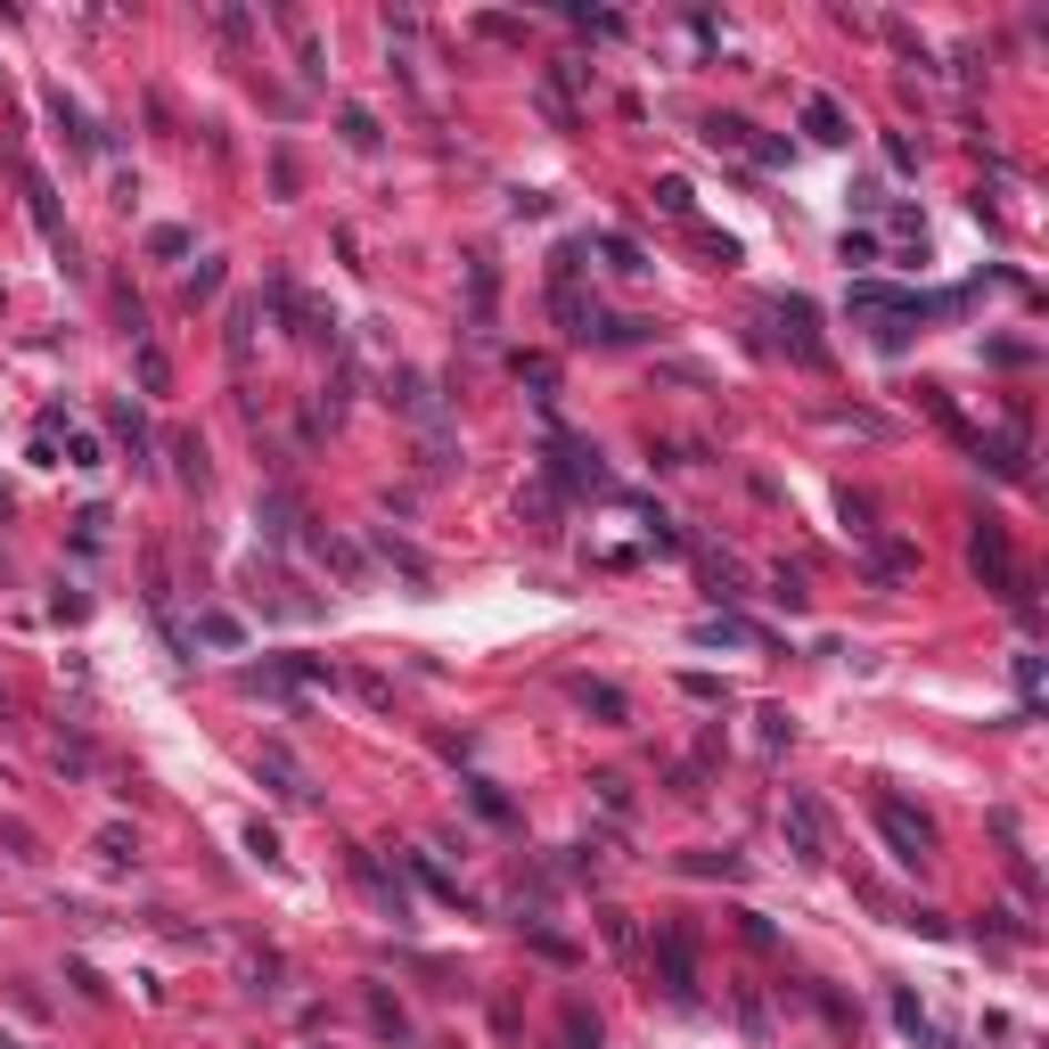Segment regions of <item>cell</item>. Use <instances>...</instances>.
Instances as JSON below:
<instances>
[{"instance_id": "ee69618b", "label": "cell", "mask_w": 1049, "mask_h": 1049, "mask_svg": "<svg viewBox=\"0 0 1049 1049\" xmlns=\"http://www.w3.org/2000/svg\"><path fill=\"white\" fill-rule=\"evenodd\" d=\"M0 1049H17V1041H9V1033H0Z\"/></svg>"}, {"instance_id": "f1b7e54d", "label": "cell", "mask_w": 1049, "mask_h": 1049, "mask_svg": "<svg viewBox=\"0 0 1049 1049\" xmlns=\"http://www.w3.org/2000/svg\"><path fill=\"white\" fill-rule=\"evenodd\" d=\"M599 246H607V263H615V271H632V279H640V271H656V263H648V255H640V246H632V238H615V230H607V238H599Z\"/></svg>"}, {"instance_id": "836d02e7", "label": "cell", "mask_w": 1049, "mask_h": 1049, "mask_svg": "<svg viewBox=\"0 0 1049 1049\" xmlns=\"http://www.w3.org/2000/svg\"><path fill=\"white\" fill-rule=\"evenodd\" d=\"M771 599H780V607H787V615H795V607H804L812 591H804V574H787V566H780V574H771Z\"/></svg>"}, {"instance_id": "4fadbf2b", "label": "cell", "mask_w": 1049, "mask_h": 1049, "mask_svg": "<svg viewBox=\"0 0 1049 1049\" xmlns=\"http://www.w3.org/2000/svg\"><path fill=\"white\" fill-rule=\"evenodd\" d=\"M550 312H558V328H566V337H574V345H582V337H591V328H599V312L582 304V287H574V279H550Z\"/></svg>"}, {"instance_id": "74e56055", "label": "cell", "mask_w": 1049, "mask_h": 1049, "mask_svg": "<svg viewBox=\"0 0 1049 1049\" xmlns=\"http://www.w3.org/2000/svg\"><path fill=\"white\" fill-rule=\"evenodd\" d=\"M140 377H149V394L173 386V369H164V353H156V345H140Z\"/></svg>"}, {"instance_id": "8992f818", "label": "cell", "mask_w": 1049, "mask_h": 1049, "mask_svg": "<svg viewBox=\"0 0 1049 1049\" xmlns=\"http://www.w3.org/2000/svg\"><path fill=\"white\" fill-rule=\"evenodd\" d=\"M550 476L566 492H607V468L591 444H574V435H550Z\"/></svg>"}, {"instance_id": "d590c367", "label": "cell", "mask_w": 1049, "mask_h": 1049, "mask_svg": "<svg viewBox=\"0 0 1049 1049\" xmlns=\"http://www.w3.org/2000/svg\"><path fill=\"white\" fill-rule=\"evenodd\" d=\"M345 140H353V149H377V115L369 108H345Z\"/></svg>"}, {"instance_id": "603a6c76", "label": "cell", "mask_w": 1049, "mask_h": 1049, "mask_svg": "<svg viewBox=\"0 0 1049 1049\" xmlns=\"http://www.w3.org/2000/svg\"><path fill=\"white\" fill-rule=\"evenodd\" d=\"M197 640H205V648H238V640H246V623L214 607V615H197Z\"/></svg>"}, {"instance_id": "30bf717a", "label": "cell", "mask_w": 1049, "mask_h": 1049, "mask_svg": "<svg viewBox=\"0 0 1049 1049\" xmlns=\"http://www.w3.org/2000/svg\"><path fill=\"white\" fill-rule=\"evenodd\" d=\"M255 524H263V541H296V524H304L296 492H287V485H271V492L255 500Z\"/></svg>"}, {"instance_id": "9c48e42d", "label": "cell", "mask_w": 1049, "mask_h": 1049, "mask_svg": "<svg viewBox=\"0 0 1049 1049\" xmlns=\"http://www.w3.org/2000/svg\"><path fill=\"white\" fill-rule=\"evenodd\" d=\"M353 869H361V886H369L377 902H386V918H394V927H410V886H403V877H394V869H377L369 853H353Z\"/></svg>"}, {"instance_id": "277c9868", "label": "cell", "mask_w": 1049, "mask_h": 1049, "mask_svg": "<svg viewBox=\"0 0 1049 1049\" xmlns=\"http://www.w3.org/2000/svg\"><path fill=\"white\" fill-rule=\"evenodd\" d=\"M656 976H664L673 1009H697V943H689V927H656Z\"/></svg>"}, {"instance_id": "8d00e7d4", "label": "cell", "mask_w": 1049, "mask_h": 1049, "mask_svg": "<svg viewBox=\"0 0 1049 1049\" xmlns=\"http://www.w3.org/2000/svg\"><path fill=\"white\" fill-rule=\"evenodd\" d=\"M599 935H607V943H615V951H623V959H632V943H640V935H632V918H623V910H607V918H599Z\"/></svg>"}, {"instance_id": "cb8c5ba5", "label": "cell", "mask_w": 1049, "mask_h": 1049, "mask_svg": "<svg viewBox=\"0 0 1049 1049\" xmlns=\"http://www.w3.org/2000/svg\"><path fill=\"white\" fill-rule=\"evenodd\" d=\"M108 418H115V435H123V444H132V468H140V459H149V427H140V410H132V403H115Z\"/></svg>"}, {"instance_id": "ac0fdd59", "label": "cell", "mask_w": 1049, "mask_h": 1049, "mask_svg": "<svg viewBox=\"0 0 1049 1049\" xmlns=\"http://www.w3.org/2000/svg\"><path fill=\"white\" fill-rule=\"evenodd\" d=\"M255 320H263V304H238V312H230V369H246V353H255Z\"/></svg>"}, {"instance_id": "d6986e66", "label": "cell", "mask_w": 1049, "mask_h": 1049, "mask_svg": "<svg viewBox=\"0 0 1049 1049\" xmlns=\"http://www.w3.org/2000/svg\"><path fill=\"white\" fill-rule=\"evenodd\" d=\"M1009 673H1017V697H1025V722H1033V713H1041V656H1033V648H1017V664H1009Z\"/></svg>"}, {"instance_id": "ab89813d", "label": "cell", "mask_w": 1049, "mask_h": 1049, "mask_svg": "<svg viewBox=\"0 0 1049 1049\" xmlns=\"http://www.w3.org/2000/svg\"><path fill=\"white\" fill-rule=\"evenodd\" d=\"M99 853H108V862H132L140 845H132V836H123V828H99Z\"/></svg>"}, {"instance_id": "52a82bcc", "label": "cell", "mask_w": 1049, "mask_h": 1049, "mask_svg": "<svg viewBox=\"0 0 1049 1049\" xmlns=\"http://www.w3.org/2000/svg\"><path fill=\"white\" fill-rule=\"evenodd\" d=\"M17 181H26V205H33L41 238H50V246H67V222H58V197H50V181H41V164H33V156H17Z\"/></svg>"}, {"instance_id": "5b68a950", "label": "cell", "mask_w": 1049, "mask_h": 1049, "mask_svg": "<svg viewBox=\"0 0 1049 1049\" xmlns=\"http://www.w3.org/2000/svg\"><path fill=\"white\" fill-rule=\"evenodd\" d=\"M771 320H780V345H787L804 369H828V345H821V312H812V296H771Z\"/></svg>"}, {"instance_id": "1f68e13d", "label": "cell", "mask_w": 1049, "mask_h": 1049, "mask_svg": "<svg viewBox=\"0 0 1049 1049\" xmlns=\"http://www.w3.org/2000/svg\"><path fill=\"white\" fill-rule=\"evenodd\" d=\"M681 689H689L697 705H730V681H713V673H681Z\"/></svg>"}, {"instance_id": "7a4b0ae2", "label": "cell", "mask_w": 1049, "mask_h": 1049, "mask_svg": "<svg viewBox=\"0 0 1049 1049\" xmlns=\"http://www.w3.org/2000/svg\"><path fill=\"white\" fill-rule=\"evenodd\" d=\"M869 821H877V836L894 845V862H902V869H927V862H935V821H927V812H910L902 795H877Z\"/></svg>"}, {"instance_id": "f546056e", "label": "cell", "mask_w": 1049, "mask_h": 1049, "mask_svg": "<svg viewBox=\"0 0 1049 1049\" xmlns=\"http://www.w3.org/2000/svg\"><path fill=\"white\" fill-rule=\"evenodd\" d=\"M656 205H664V214H673V222H689V214H697V197H689V181H656Z\"/></svg>"}, {"instance_id": "9a60e30c", "label": "cell", "mask_w": 1049, "mask_h": 1049, "mask_svg": "<svg viewBox=\"0 0 1049 1049\" xmlns=\"http://www.w3.org/2000/svg\"><path fill=\"white\" fill-rule=\"evenodd\" d=\"M50 115H58V132H67L74 149H82V156H108V132H91V115H82V108H74L67 91H50Z\"/></svg>"}, {"instance_id": "2e32d148", "label": "cell", "mask_w": 1049, "mask_h": 1049, "mask_svg": "<svg viewBox=\"0 0 1049 1049\" xmlns=\"http://www.w3.org/2000/svg\"><path fill=\"white\" fill-rule=\"evenodd\" d=\"M894 1025H902V1041H918V1049H951V1033H943V1025L918 1009L910 992H894Z\"/></svg>"}, {"instance_id": "60d3db41", "label": "cell", "mask_w": 1049, "mask_h": 1049, "mask_svg": "<svg viewBox=\"0 0 1049 1049\" xmlns=\"http://www.w3.org/2000/svg\"><path fill=\"white\" fill-rule=\"evenodd\" d=\"M149 255H189V230H149Z\"/></svg>"}, {"instance_id": "4316f807", "label": "cell", "mask_w": 1049, "mask_h": 1049, "mask_svg": "<svg viewBox=\"0 0 1049 1049\" xmlns=\"http://www.w3.org/2000/svg\"><path fill=\"white\" fill-rule=\"evenodd\" d=\"M836 517L853 524V541H877V509H869L862 492H845V500H836Z\"/></svg>"}, {"instance_id": "8fae6325", "label": "cell", "mask_w": 1049, "mask_h": 1049, "mask_svg": "<svg viewBox=\"0 0 1049 1049\" xmlns=\"http://www.w3.org/2000/svg\"><path fill=\"white\" fill-rule=\"evenodd\" d=\"M689 640H705V648H771L763 623H746V615H705Z\"/></svg>"}, {"instance_id": "7402d4cb", "label": "cell", "mask_w": 1049, "mask_h": 1049, "mask_svg": "<svg viewBox=\"0 0 1049 1049\" xmlns=\"http://www.w3.org/2000/svg\"><path fill=\"white\" fill-rule=\"evenodd\" d=\"M410 869H418V886H427L435 902H451V910H459V902H468V894H459V877H444V869L427 862V853H410Z\"/></svg>"}, {"instance_id": "ffe728a7", "label": "cell", "mask_w": 1049, "mask_h": 1049, "mask_svg": "<svg viewBox=\"0 0 1049 1049\" xmlns=\"http://www.w3.org/2000/svg\"><path fill=\"white\" fill-rule=\"evenodd\" d=\"M173 459H181V485L205 492V476H214V468H205V444H197V435H173Z\"/></svg>"}, {"instance_id": "d4e9b609", "label": "cell", "mask_w": 1049, "mask_h": 1049, "mask_svg": "<svg viewBox=\"0 0 1049 1049\" xmlns=\"http://www.w3.org/2000/svg\"><path fill=\"white\" fill-rule=\"evenodd\" d=\"M681 869L689 877H739L746 862H739V853H681Z\"/></svg>"}, {"instance_id": "e575fe53", "label": "cell", "mask_w": 1049, "mask_h": 1049, "mask_svg": "<svg viewBox=\"0 0 1049 1049\" xmlns=\"http://www.w3.org/2000/svg\"><path fill=\"white\" fill-rule=\"evenodd\" d=\"M566 1049H599V1017H582V1009H566Z\"/></svg>"}, {"instance_id": "ba28073f", "label": "cell", "mask_w": 1049, "mask_h": 1049, "mask_svg": "<svg viewBox=\"0 0 1049 1049\" xmlns=\"http://www.w3.org/2000/svg\"><path fill=\"white\" fill-rule=\"evenodd\" d=\"M255 780H271V787L287 795V804H312V787H304V763H296L287 746H263V754H255Z\"/></svg>"}, {"instance_id": "d6a6232c", "label": "cell", "mask_w": 1049, "mask_h": 1049, "mask_svg": "<svg viewBox=\"0 0 1049 1049\" xmlns=\"http://www.w3.org/2000/svg\"><path fill=\"white\" fill-rule=\"evenodd\" d=\"M517 377H533V386H541V403H550V394H558V369L541 361V353H517Z\"/></svg>"}, {"instance_id": "7bdbcfd3", "label": "cell", "mask_w": 1049, "mask_h": 1049, "mask_svg": "<svg viewBox=\"0 0 1049 1049\" xmlns=\"http://www.w3.org/2000/svg\"><path fill=\"white\" fill-rule=\"evenodd\" d=\"M591 787H599V804H607V812H632V787H623V780H591Z\"/></svg>"}, {"instance_id": "484cf974", "label": "cell", "mask_w": 1049, "mask_h": 1049, "mask_svg": "<svg viewBox=\"0 0 1049 1049\" xmlns=\"http://www.w3.org/2000/svg\"><path fill=\"white\" fill-rule=\"evenodd\" d=\"M369 1025H377V1033H386V1041H410V1017L394 1009L386 992H369Z\"/></svg>"}, {"instance_id": "6da1fadb", "label": "cell", "mask_w": 1049, "mask_h": 1049, "mask_svg": "<svg viewBox=\"0 0 1049 1049\" xmlns=\"http://www.w3.org/2000/svg\"><path fill=\"white\" fill-rule=\"evenodd\" d=\"M386 403L403 410L418 435H427V459H435V468H451L459 444H451V403H444V386H435L427 369H394V377H386Z\"/></svg>"}, {"instance_id": "83f0119b", "label": "cell", "mask_w": 1049, "mask_h": 1049, "mask_svg": "<svg viewBox=\"0 0 1049 1049\" xmlns=\"http://www.w3.org/2000/svg\"><path fill=\"white\" fill-rule=\"evenodd\" d=\"M705 140H713V149H754V123H739V115H713V123H705Z\"/></svg>"}, {"instance_id": "4dcf8cb0", "label": "cell", "mask_w": 1049, "mask_h": 1049, "mask_svg": "<svg viewBox=\"0 0 1049 1049\" xmlns=\"http://www.w3.org/2000/svg\"><path fill=\"white\" fill-rule=\"evenodd\" d=\"M795 739V722H787V705H763V754H780Z\"/></svg>"}, {"instance_id": "b9f144b4", "label": "cell", "mask_w": 1049, "mask_h": 1049, "mask_svg": "<svg viewBox=\"0 0 1049 1049\" xmlns=\"http://www.w3.org/2000/svg\"><path fill=\"white\" fill-rule=\"evenodd\" d=\"M845 263H877V238H869V230H845Z\"/></svg>"}, {"instance_id": "f35d334b", "label": "cell", "mask_w": 1049, "mask_h": 1049, "mask_svg": "<svg viewBox=\"0 0 1049 1049\" xmlns=\"http://www.w3.org/2000/svg\"><path fill=\"white\" fill-rule=\"evenodd\" d=\"M739 1025H746L754 1041H763V1033H771V1009H763V1000H754V992H739Z\"/></svg>"}, {"instance_id": "7c38bea8", "label": "cell", "mask_w": 1049, "mask_h": 1049, "mask_svg": "<svg viewBox=\"0 0 1049 1049\" xmlns=\"http://www.w3.org/2000/svg\"><path fill=\"white\" fill-rule=\"evenodd\" d=\"M804 132L821 140V149H845V140H853V115L836 108V99H821V91H812V99H804Z\"/></svg>"}, {"instance_id": "44dd1931", "label": "cell", "mask_w": 1049, "mask_h": 1049, "mask_svg": "<svg viewBox=\"0 0 1049 1049\" xmlns=\"http://www.w3.org/2000/svg\"><path fill=\"white\" fill-rule=\"evenodd\" d=\"M468 804H476V812H485V821H500V828H509V821H517V804H509V795H500L492 780H468Z\"/></svg>"}, {"instance_id": "3957f363", "label": "cell", "mask_w": 1049, "mask_h": 1049, "mask_svg": "<svg viewBox=\"0 0 1049 1049\" xmlns=\"http://www.w3.org/2000/svg\"><path fill=\"white\" fill-rule=\"evenodd\" d=\"M780 828H787V853H795L804 869H821V862H828V812H821V795H812V787H787Z\"/></svg>"}, {"instance_id": "5bb4252c", "label": "cell", "mask_w": 1049, "mask_h": 1049, "mask_svg": "<svg viewBox=\"0 0 1049 1049\" xmlns=\"http://www.w3.org/2000/svg\"><path fill=\"white\" fill-rule=\"evenodd\" d=\"M574 705H582V713H599L607 730H623V722H632V697H623L615 681H574Z\"/></svg>"}, {"instance_id": "e0dca14e", "label": "cell", "mask_w": 1049, "mask_h": 1049, "mask_svg": "<svg viewBox=\"0 0 1049 1049\" xmlns=\"http://www.w3.org/2000/svg\"><path fill=\"white\" fill-rule=\"evenodd\" d=\"M910 566H918V550H910V541H877V550H869V574H877V582H902Z\"/></svg>"}]
</instances>
